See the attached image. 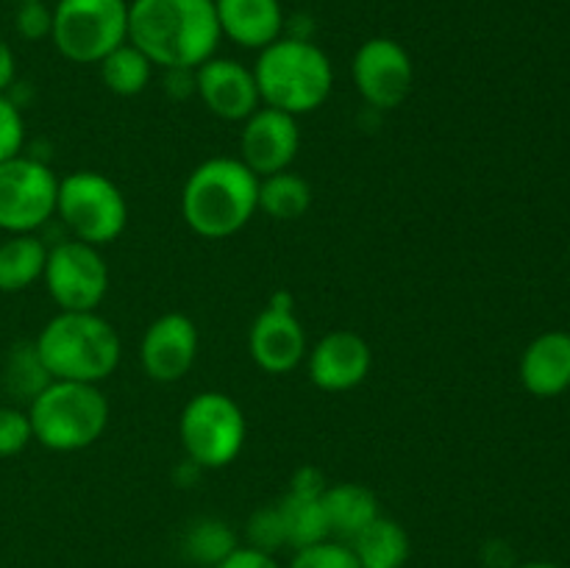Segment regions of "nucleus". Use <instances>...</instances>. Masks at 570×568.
<instances>
[{
    "instance_id": "obj_7",
    "label": "nucleus",
    "mask_w": 570,
    "mask_h": 568,
    "mask_svg": "<svg viewBox=\"0 0 570 568\" xmlns=\"http://www.w3.org/2000/svg\"><path fill=\"white\" fill-rule=\"evenodd\" d=\"M248 434L245 412L220 390H204L184 404L178 438L189 462L204 468H226L239 457Z\"/></svg>"
},
{
    "instance_id": "obj_35",
    "label": "nucleus",
    "mask_w": 570,
    "mask_h": 568,
    "mask_svg": "<svg viewBox=\"0 0 570 568\" xmlns=\"http://www.w3.org/2000/svg\"><path fill=\"white\" fill-rule=\"evenodd\" d=\"M515 568H560L557 562H546V560H534V562H523V566H515Z\"/></svg>"
},
{
    "instance_id": "obj_20",
    "label": "nucleus",
    "mask_w": 570,
    "mask_h": 568,
    "mask_svg": "<svg viewBox=\"0 0 570 568\" xmlns=\"http://www.w3.org/2000/svg\"><path fill=\"white\" fill-rule=\"evenodd\" d=\"M362 568H404L410 560V535L393 518L379 516L354 540H348Z\"/></svg>"
},
{
    "instance_id": "obj_27",
    "label": "nucleus",
    "mask_w": 570,
    "mask_h": 568,
    "mask_svg": "<svg viewBox=\"0 0 570 568\" xmlns=\"http://www.w3.org/2000/svg\"><path fill=\"white\" fill-rule=\"evenodd\" d=\"M287 568H362L356 555L343 540H323V543L306 546L295 551Z\"/></svg>"
},
{
    "instance_id": "obj_12",
    "label": "nucleus",
    "mask_w": 570,
    "mask_h": 568,
    "mask_svg": "<svg viewBox=\"0 0 570 568\" xmlns=\"http://www.w3.org/2000/svg\"><path fill=\"white\" fill-rule=\"evenodd\" d=\"M248 351L256 368L271 376L295 371L306 360V329L295 315L293 298L287 293L273 295L271 304L250 323Z\"/></svg>"
},
{
    "instance_id": "obj_18",
    "label": "nucleus",
    "mask_w": 570,
    "mask_h": 568,
    "mask_svg": "<svg viewBox=\"0 0 570 568\" xmlns=\"http://www.w3.org/2000/svg\"><path fill=\"white\" fill-rule=\"evenodd\" d=\"M521 382L538 399H554L570 388V334L546 332L521 356Z\"/></svg>"
},
{
    "instance_id": "obj_32",
    "label": "nucleus",
    "mask_w": 570,
    "mask_h": 568,
    "mask_svg": "<svg viewBox=\"0 0 570 568\" xmlns=\"http://www.w3.org/2000/svg\"><path fill=\"white\" fill-rule=\"evenodd\" d=\"M215 568H282L278 560L267 551L254 549V546H237L232 555L226 557L223 562H217Z\"/></svg>"
},
{
    "instance_id": "obj_4",
    "label": "nucleus",
    "mask_w": 570,
    "mask_h": 568,
    "mask_svg": "<svg viewBox=\"0 0 570 568\" xmlns=\"http://www.w3.org/2000/svg\"><path fill=\"white\" fill-rule=\"evenodd\" d=\"M250 70L262 106H273L293 117L321 109L334 89L332 61L306 37H278L259 50Z\"/></svg>"
},
{
    "instance_id": "obj_14",
    "label": "nucleus",
    "mask_w": 570,
    "mask_h": 568,
    "mask_svg": "<svg viewBox=\"0 0 570 568\" xmlns=\"http://www.w3.org/2000/svg\"><path fill=\"white\" fill-rule=\"evenodd\" d=\"M198 326L184 312H165L156 317L139 343V365L148 379L161 384L181 382L198 360Z\"/></svg>"
},
{
    "instance_id": "obj_28",
    "label": "nucleus",
    "mask_w": 570,
    "mask_h": 568,
    "mask_svg": "<svg viewBox=\"0 0 570 568\" xmlns=\"http://www.w3.org/2000/svg\"><path fill=\"white\" fill-rule=\"evenodd\" d=\"M248 540H250L248 546H254V549L259 551H267V555H273L276 549L287 546V538H284L282 510H278V505L262 507V510H256L254 516H250Z\"/></svg>"
},
{
    "instance_id": "obj_16",
    "label": "nucleus",
    "mask_w": 570,
    "mask_h": 568,
    "mask_svg": "<svg viewBox=\"0 0 570 568\" xmlns=\"http://www.w3.org/2000/svg\"><path fill=\"white\" fill-rule=\"evenodd\" d=\"M195 92L212 115L228 123L248 120L262 106L254 70L239 65L237 59L212 56L209 61H204L195 70Z\"/></svg>"
},
{
    "instance_id": "obj_9",
    "label": "nucleus",
    "mask_w": 570,
    "mask_h": 568,
    "mask_svg": "<svg viewBox=\"0 0 570 568\" xmlns=\"http://www.w3.org/2000/svg\"><path fill=\"white\" fill-rule=\"evenodd\" d=\"M59 176L45 161L14 156L0 161V228L33 234L56 215Z\"/></svg>"
},
{
    "instance_id": "obj_6",
    "label": "nucleus",
    "mask_w": 570,
    "mask_h": 568,
    "mask_svg": "<svg viewBox=\"0 0 570 568\" xmlns=\"http://www.w3.org/2000/svg\"><path fill=\"white\" fill-rule=\"evenodd\" d=\"M56 217L70 228L72 239L100 248L126 232L128 200L104 173L76 170L59 178Z\"/></svg>"
},
{
    "instance_id": "obj_17",
    "label": "nucleus",
    "mask_w": 570,
    "mask_h": 568,
    "mask_svg": "<svg viewBox=\"0 0 570 568\" xmlns=\"http://www.w3.org/2000/svg\"><path fill=\"white\" fill-rule=\"evenodd\" d=\"M220 33L234 45L262 50L284 31L282 0H215Z\"/></svg>"
},
{
    "instance_id": "obj_2",
    "label": "nucleus",
    "mask_w": 570,
    "mask_h": 568,
    "mask_svg": "<svg viewBox=\"0 0 570 568\" xmlns=\"http://www.w3.org/2000/svg\"><path fill=\"white\" fill-rule=\"evenodd\" d=\"M259 212V176L239 156H212L187 176L181 217L198 237L223 239L243 232Z\"/></svg>"
},
{
    "instance_id": "obj_21",
    "label": "nucleus",
    "mask_w": 570,
    "mask_h": 568,
    "mask_svg": "<svg viewBox=\"0 0 570 568\" xmlns=\"http://www.w3.org/2000/svg\"><path fill=\"white\" fill-rule=\"evenodd\" d=\"M48 245L37 234H11L0 243V293H22L45 276Z\"/></svg>"
},
{
    "instance_id": "obj_31",
    "label": "nucleus",
    "mask_w": 570,
    "mask_h": 568,
    "mask_svg": "<svg viewBox=\"0 0 570 568\" xmlns=\"http://www.w3.org/2000/svg\"><path fill=\"white\" fill-rule=\"evenodd\" d=\"M26 145V123L11 98L0 95V161L14 159Z\"/></svg>"
},
{
    "instance_id": "obj_8",
    "label": "nucleus",
    "mask_w": 570,
    "mask_h": 568,
    "mask_svg": "<svg viewBox=\"0 0 570 568\" xmlns=\"http://www.w3.org/2000/svg\"><path fill=\"white\" fill-rule=\"evenodd\" d=\"M50 42L67 61L98 65L128 42V0H59Z\"/></svg>"
},
{
    "instance_id": "obj_30",
    "label": "nucleus",
    "mask_w": 570,
    "mask_h": 568,
    "mask_svg": "<svg viewBox=\"0 0 570 568\" xmlns=\"http://www.w3.org/2000/svg\"><path fill=\"white\" fill-rule=\"evenodd\" d=\"M14 28L22 39H28V42L50 39V31H53V9H50L45 0L17 3Z\"/></svg>"
},
{
    "instance_id": "obj_24",
    "label": "nucleus",
    "mask_w": 570,
    "mask_h": 568,
    "mask_svg": "<svg viewBox=\"0 0 570 568\" xmlns=\"http://www.w3.org/2000/svg\"><path fill=\"white\" fill-rule=\"evenodd\" d=\"M100 78H104L106 89L120 98H134V95L145 92L154 76V65L148 56L131 42H122L120 48L111 50L109 56L98 61Z\"/></svg>"
},
{
    "instance_id": "obj_26",
    "label": "nucleus",
    "mask_w": 570,
    "mask_h": 568,
    "mask_svg": "<svg viewBox=\"0 0 570 568\" xmlns=\"http://www.w3.org/2000/svg\"><path fill=\"white\" fill-rule=\"evenodd\" d=\"M48 382L50 376L48 371H45L42 360H39L37 345L33 343L17 345L9 356V365H6V384H9L17 395L33 399V395H37Z\"/></svg>"
},
{
    "instance_id": "obj_15",
    "label": "nucleus",
    "mask_w": 570,
    "mask_h": 568,
    "mask_svg": "<svg viewBox=\"0 0 570 568\" xmlns=\"http://www.w3.org/2000/svg\"><path fill=\"white\" fill-rule=\"evenodd\" d=\"M371 368V345L351 329H334L306 351V373L323 393H348V390L360 388Z\"/></svg>"
},
{
    "instance_id": "obj_13",
    "label": "nucleus",
    "mask_w": 570,
    "mask_h": 568,
    "mask_svg": "<svg viewBox=\"0 0 570 568\" xmlns=\"http://www.w3.org/2000/svg\"><path fill=\"white\" fill-rule=\"evenodd\" d=\"M301 148L298 117L278 111L273 106H259L248 120H243L239 134V159L259 178L289 170Z\"/></svg>"
},
{
    "instance_id": "obj_10",
    "label": "nucleus",
    "mask_w": 570,
    "mask_h": 568,
    "mask_svg": "<svg viewBox=\"0 0 570 568\" xmlns=\"http://www.w3.org/2000/svg\"><path fill=\"white\" fill-rule=\"evenodd\" d=\"M42 282L61 312H98L109 293V265L100 248L70 237L48 248Z\"/></svg>"
},
{
    "instance_id": "obj_29",
    "label": "nucleus",
    "mask_w": 570,
    "mask_h": 568,
    "mask_svg": "<svg viewBox=\"0 0 570 568\" xmlns=\"http://www.w3.org/2000/svg\"><path fill=\"white\" fill-rule=\"evenodd\" d=\"M33 440L28 412L17 407H0V457H17Z\"/></svg>"
},
{
    "instance_id": "obj_5",
    "label": "nucleus",
    "mask_w": 570,
    "mask_h": 568,
    "mask_svg": "<svg viewBox=\"0 0 570 568\" xmlns=\"http://www.w3.org/2000/svg\"><path fill=\"white\" fill-rule=\"evenodd\" d=\"M33 440L50 451L89 449L109 427V401L98 384L50 379L28 404Z\"/></svg>"
},
{
    "instance_id": "obj_25",
    "label": "nucleus",
    "mask_w": 570,
    "mask_h": 568,
    "mask_svg": "<svg viewBox=\"0 0 570 568\" xmlns=\"http://www.w3.org/2000/svg\"><path fill=\"white\" fill-rule=\"evenodd\" d=\"M184 549H187L189 560L215 568L217 562H223L237 549V535H234V529L226 521L204 518V521L193 523L187 540H184Z\"/></svg>"
},
{
    "instance_id": "obj_34",
    "label": "nucleus",
    "mask_w": 570,
    "mask_h": 568,
    "mask_svg": "<svg viewBox=\"0 0 570 568\" xmlns=\"http://www.w3.org/2000/svg\"><path fill=\"white\" fill-rule=\"evenodd\" d=\"M14 76H17L14 50H11V45L0 37V95H6V89L14 84Z\"/></svg>"
},
{
    "instance_id": "obj_11",
    "label": "nucleus",
    "mask_w": 570,
    "mask_h": 568,
    "mask_svg": "<svg viewBox=\"0 0 570 568\" xmlns=\"http://www.w3.org/2000/svg\"><path fill=\"white\" fill-rule=\"evenodd\" d=\"M362 100L379 111L399 109L415 87V65L410 50L390 37H373L356 48L351 61Z\"/></svg>"
},
{
    "instance_id": "obj_22",
    "label": "nucleus",
    "mask_w": 570,
    "mask_h": 568,
    "mask_svg": "<svg viewBox=\"0 0 570 568\" xmlns=\"http://www.w3.org/2000/svg\"><path fill=\"white\" fill-rule=\"evenodd\" d=\"M312 187L304 176L293 170L273 173L259 178V212L271 221H298L309 212Z\"/></svg>"
},
{
    "instance_id": "obj_33",
    "label": "nucleus",
    "mask_w": 570,
    "mask_h": 568,
    "mask_svg": "<svg viewBox=\"0 0 570 568\" xmlns=\"http://www.w3.org/2000/svg\"><path fill=\"white\" fill-rule=\"evenodd\" d=\"M326 488H328V482L323 479V473L312 466L298 468L293 477V482H289V493L309 496V499H321V496L326 493Z\"/></svg>"
},
{
    "instance_id": "obj_36",
    "label": "nucleus",
    "mask_w": 570,
    "mask_h": 568,
    "mask_svg": "<svg viewBox=\"0 0 570 568\" xmlns=\"http://www.w3.org/2000/svg\"><path fill=\"white\" fill-rule=\"evenodd\" d=\"M14 3H31V0H14Z\"/></svg>"
},
{
    "instance_id": "obj_3",
    "label": "nucleus",
    "mask_w": 570,
    "mask_h": 568,
    "mask_svg": "<svg viewBox=\"0 0 570 568\" xmlns=\"http://www.w3.org/2000/svg\"><path fill=\"white\" fill-rule=\"evenodd\" d=\"M45 371L56 382L100 384L120 365V334L98 312H61L33 340Z\"/></svg>"
},
{
    "instance_id": "obj_23",
    "label": "nucleus",
    "mask_w": 570,
    "mask_h": 568,
    "mask_svg": "<svg viewBox=\"0 0 570 568\" xmlns=\"http://www.w3.org/2000/svg\"><path fill=\"white\" fill-rule=\"evenodd\" d=\"M278 510H282L284 538H287L289 549L298 551L332 538L326 510H323V496L309 499V496L287 493L278 501Z\"/></svg>"
},
{
    "instance_id": "obj_19",
    "label": "nucleus",
    "mask_w": 570,
    "mask_h": 568,
    "mask_svg": "<svg viewBox=\"0 0 570 568\" xmlns=\"http://www.w3.org/2000/svg\"><path fill=\"white\" fill-rule=\"evenodd\" d=\"M323 510H326L328 529L343 543L354 540L367 523L382 516L376 493L360 482L328 484L326 493H323Z\"/></svg>"
},
{
    "instance_id": "obj_1",
    "label": "nucleus",
    "mask_w": 570,
    "mask_h": 568,
    "mask_svg": "<svg viewBox=\"0 0 570 568\" xmlns=\"http://www.w3.org/2000/svg\"><path fill=\"white\" fill-rule=\"evenodd\" d=\"M215 0H131L128 42L137 45L154 67L198 70L220 45Z\"/></svg>"
}]
</instances>
